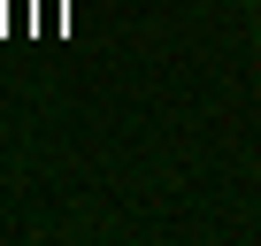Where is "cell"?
<instances>
[{
  "label": "cell",
  "mask_w": 261,
  "mask_h": 246,
  "mask_svg": "<svg viewBox=\"0 0 261 246\" xmlns=\"http://www.w3.org/2000/svg\"><path fill=\"white\" fill-rule=\"evenodd\" d=\"M253 54H261V16H253Z\"/></svg>",
  "instance_id": "6da1fadb"
},
{
  "label": "cell",
  "mask_w": 261,
  "mask_h": 246,
  "mask_svg": "<svg viewBox=\"0 0 261 246\" xmlns=\"http://www.w3.org/2000/svg\"><path fill=\"white\" fill-rule=\"evenodd\" d=\"M238 8H261V0H238Z\"/></svg>",
  "instance_id": "7a4b0ae2"
}]
</instances>
